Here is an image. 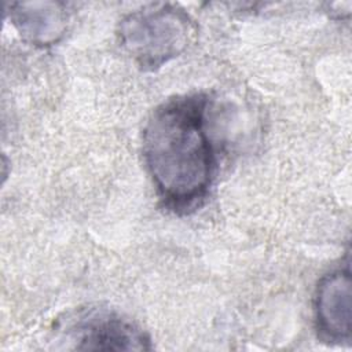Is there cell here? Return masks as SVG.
<instances>
[{
  "instance_id": "obj_1",
  "label": "cell",
  "mask_w": 352,
  "mask_h": 352,
  "mask_svg": "<svg viewBox=\"0 0 352 352\" xmlns=\"http://www.w3.org/2000/svg\"><path fill=\"white\" fill-rule=\"evenodd\" d=\"M205 94L170 98L157 106L143 128V158L164 206L186 214L209 197L217 153L209 133Z\"/></svg>"
},
{
  "instance_id": "obj_2",
  "label": "cell",
  "mask_w": 352,
  "mask_h": 352,
  "mask_svg": "<svg viewBox=\"0 0 352 352\" xmlns=\"http://www.w3.org/2000/svg\"><path fill=\"white\" fill-rule=\"evenodd\" d=\"M121 47L144 72H153L183 54L194 36L190 15L173 4H150L118 25Z\"/></svg>"
},
{
  "instance_id": "obj_3",
  "label": "cell",
  "mask_w": 352,
  "mask_h": 352,
  "mask_svg": "<svg viewBox=\"0 0 352 352\" xmlns=\"http://www.w3.org/2000/svg\"><path fill=\"white\" fill-rule=\"evenodd\" d=\"M66 338L73 349L88 351H147V334L122 316L110 311L91 309L66 327Z\"/></svg>"
},
{
  "instance_id": "obj_4",
  "label": "cell",
  "mask_w": 352,
  "mask_h": 352,
  "mask_svg": "<svg viewBox=\"0 0 352 352\" xmlns=\"http://www.w3.org/2000/svg\"><path fill=\"white\" fill-rule=\"evenodd\" d=\"M318 336L329 344H351L352 279L349 263L324 275L314 298Z\"/></svg>"
},
{
  "instance_id": "obj_5",
  "label": "cell",
  "mask_w": 352,
  "mask_h": 352,
  "mask_svg": "<svg viewBox=\"0 0 352 352\" xmlns=\"http://www.w3.org/2000/svg\"><path fill=\"white\" fill-rule=\"evenodd\" d=\"M10 19L19 34L30 44L47 47L58 43L67 25V12L62 3H14Z\"/></svg>"
}]
</instances>
